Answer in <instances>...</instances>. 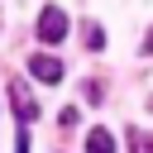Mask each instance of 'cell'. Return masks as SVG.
Here are the masks:
<instances>
[{
	"mask_svg": "<svg viewBox=\"0 0 153 153\" xmlns=\"http://www.w3.org/2000/svg\"><path fill=\"white\" fill-rule=\"evenodd\" d=\"M10 105H14L19 124H33V120H38V105H33V96H29V86H24L19 76L10 81Z\"/></svg>",
	"mask_w": 153,
	"mask_h": 153,
	"instance_id": "3",
	"label": "cell"
},
{
	"mask_svg": "<svg viewBox=\"0 0 153 153\" xmlns=\"http://www.w3.org/2000/svg\"><path fill=\"white\" fill-rule=\"evenodd\" d=\"M38 38H43V43H62V38H67V14H62L57 5H43V14H38Z\"/></svg>",
	"mask_w": 153,
	"mask_h": 153,
	"instance_id": "1",
	"label": "cell"
},
{
	"mask_svg": "<svg viewBox=\"0 0 153 153\" xmlns=\"http://www.w3.org/2000/svg\"><path fill=\"white\" fill-rule=\"evenodd\" d=\"M86 48H91V53H100V48H105V33H100V24H86Z\"/></svg>",
	"mask_w": 153,
	"mask_h": 153,
	"instance_id": "5",
	"label": "cell"
},
{
	"mask_svg": "<svg viewBox=\"0 0 153 153\" xmlns=\"http://www.w3.org/2000/svg\"><path fill=\"white\" fill-rule=\"evenodd\" d=\"M143 48H148V53H153V33H148V43H143Z\"/></svg>",
	"mask_w": 153,
	"mask_h": 153,
	"instance_id": "8",
	"label": "cell"
},
{
	"mask_svg": "<svg viewBox=\"0 0 153 153\" xmlns=\"http://www.w3.org/2000/svg\"><path fill=\"white\" fill-rule=\"evenodd\" d=\"M129 143H134V153H153V139L143 129H129Z\"/></svg>",
	"mask_w": 153,
	"mask_h": 153,
	"instance_id": "6",
	"label": "cell"
},
{
	"mask_svg": "<svg viewBox=\"0 0 153 153\" xmlns=\"http://www.w3.org/2000/svg\"><path fill=\"white\" fill-rule=\"evenodd\" d=\"M86 153H120V148H115V134H110V129H91V134H86Z\"/></svg>",
	"mask_w": 153,
	"mask_h": 153,
	"instance_id": "4",
	"label": "cell"
},
{
	"mask_svg": "<svg viewBox=\"0 0 153 153\" xmlns=\"http://www.w3.org/2000/svg\"><path fill=\"white\" fill-rule=\"evenodd\" d=\"M29 72H33L43 86H57V81L67 76V67H62L57 57H48V53H33V57H29Z\"/></svg>",
	"mask_w": 153,
	"mask_h": 153,
	"instance_id": "2",
	"label": "cell"
},
{
	"mask_svg": "<svg viewBox=\"0 0 153 153\" xmlns=\"http://www.w3.org/2000/svg\"><path fill=\"white\" fill-rule=\"evenodd\" d=\"M14 153H29V134L19 129V139H14Z\"/></svg>",
	"mask_w": 153,
	"mask_h": 153,
	"instance_id": "7",
	"label": "cell"
},
{
	"mask_svg": "<svg viewBox=\"0 0 153 153\" xmlns=\"http://www.w3.org/2000/svg\"><path fill=\"white\" fill-rule=\"evenodd\" d=\"M148 110H153V96H148Z\"/></svg>",
	"mask_w": 153,
	"mask_h": 153,
	"instance_id": "9",
	"label": "cell"
}]
</instances>
